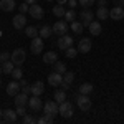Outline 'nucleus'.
I'll use <instances>...</instances> for the list:
<instances>
[{"label": "nucleus", "mask_w": 124, "mask_h": 124, "mask_svg": "<svg viewBox=\"0 0 124 124\" xmlns=\"http://www.w3.org/2000/svg\"><path fill=\"white\" fill-rule=\"evenodd\" d=\"M93 17H94V13H93V12H91V10H83V12H81V13H79V22H81V23H83V27H89V23H91V22H93Z\"/></svg>", "instance_id": "nucleus-11"}, {"label": "nucleus", "mask_w": 124, "mask_h": 124, "mask_svg": "<svg viewBox=\"0 0 124 124\" xmlns=\"http://www.w3.org/2000/svg\"><path fill=\"white\" fill-rule=\"evenodd\" d=\"M68 5H70L71 8H75V7H76V0H68Z\"/></svg>", "instance_id": "nucleus-45"}, {"label": "nucleus", "mask_w": 124, "mask_h": 124, "mask_svg": "<svg viewBox=\"0 0 124 124\" xmlns=\"http://www.w3.org/2000/svg\"><path fill=\"white\" fill-rule=\"evenodd\" d=\"M22 123L23 124H35L37 119H35L33 116H30V114H25V116H22Z\"/></svg>", "instance_id": "nucleus-35"}, {"label": "nucleus", "mask_w": 124, "mask_h": 124, "mask_svg": "<svg viewBox=\"0 0 124 124\" xmlns=\"http://www.w3.org/2000/svg\"><path fill=\"white\" fill-rule=\"evenodd\" d=\"M2 73H3V70H2V66H0V75H2Z\"/></svg>", "instance_id": "nucleus-49"}, {"label": "nucleus", "mask_w": 124, "mask_h": 124, "mask_svg": "<svg viewBox=\"0 0 124 124\" xmlns=\"http://www.w3.org/2000/svg\"><path fill=\"white\" fill-rule=\"evenodd\" d=\"M113 3H114L116 7H123V5H124V0H113Z\"/></svg>", "instance_id": "nucleus-42"}, {"label": "nucleus", "mask_w": 124, "mask_h": 124, "mask_svg": "<svg viewBox=\"0 0 124 124\" xmlns=\"http://www.w3.org/2000/svg\"><path fill=\"white\" fill-rule=\"evenodd\" d=\"M93 91V85L91 83H83V85L79 86V93L81 94H89Z\"/></svg>", "instance_id": "nucleus-29"}, {"label": "nucleus", "mask_w": 124, "mask_h": 124, "mask_svg": "<svg viewBox=\"0 0 124 124\" xmlns=\"http://www.w3.org/2000/svg\"><path fill=\"white\" fill-rule=\"evenodd\" d=\"M76 18V12L73 8H70V10H66V13H65V20H66L68 23H71L73 20Z\"/></svg>", "instance_id": "nucleus-31"}, {"label": "nucleus", "mask_w": 124, "mask_h": 124, "mask_svg": "<svg viewBox=\"0 0 124 124\" xmlns=\"http://www.w3.org/2000/svg\"><path fill=\"white\" fill-rule=\"evenodd\" d=\"M8 58H10V53H7V51H2V53H0V63L8 61Z\"/></svg>", "instance_id": "nucleus-38"}, {"label": "nucleus", "mask_w": 124, "mask_h": 124, "mask_svg": "<svg viewBox=\"0 0 124 124\" xmlns=\"http://www.w3.org/2000/svg\"><path fill=\"white\" fill-rule=\"evenodd\" d=\"M65 13H66V10H65L63 5L58 3V5L53 7V15H55V17H58V18H60V17H65Z\"/></svg>", "instance_id": "nucleus-28"}, {"label": "nucleus", "mask_w": 124, "mask_h": 124, "mask_svg": "<svg viewBox=\"0 0 124 124\" xmlns=\"http://www.w3.org/2000/svg\"><path fill=\"white\" fill-rule=\"evenodd\" d=\"M60 86H61V89H65V91H68V89H70V85H68V83H65V81H63Z\"/></svg>", "instance_id": "nucleus-43"}, {"label": "nucleus", "mask_w": 124, "mask_h": 124, "mask_svg": "<svg viewBox=\"0 0 124 124\" xmlns=\"http://www.w3.org/2000/svg\"><path fill=\"white\" fill-rule=\"evenodd\" d=\"M43 109H45V113L48 114H60V106H58L56 101H46L45 104H43Z\"/></svg>", "instance_id": "nucleus-10"}, {"label": "nucleus", "mask_w": 124, "mask_h": 124, "mask_svg": "<svg viewBox=\"0 0 124 124\" xmlns=\"http://www.w3.org/2000/svg\"><path fill=\"white\" fill-rule=\"evenodd\" d=\"M15 0H0V8L3 10V12H12V10L15 8Z\"/></svg>", "instance_id": "nucleus-20"}, {"label": "nucleus", "mask_w": 124, "mask_h": 124, "mask_svg": "<svg viewBox=\"0 0 124 124\" xmlns=\"http://www.w3.org/2000/svg\"><path fill=\"white\" fill-rule=\"evenodd\" d=\"M91 46H93V43H91L89 38H81L79 40V45H78V51L79 53H88L91 50Z\"/></svg>", "instance_id": "nucleus-15"}, {"label": "nucleus", "mask_w": 124, "mask_h": 124, "mask_svg": "<svg viewBox=\"0 0 124 124\" xmlns=\"http://www.w3.org/2000/svg\"><path fill=\"white\" fill-rule=\"evenodd\" d=\"M79 5H83L85 8H89L91 5H94V0H79Z\"/></svg>", "instance_id": "nucleus-37"}, {"label": "nucleus", "mask_w": 124, "mask_h": 124, "mask_svg": "<svg viewBox=\"0 0 124 124\" xmlns=\"http://www.w3.org/2000/svg\"><path fill=\"white\" fill-rule=\"evenodd\" d=\"M73 104L70 103V101H63V103H60V116H63V117H71L73 116Z\"/></svg>", "instance_id": "nucleus-4"}, {"label": "nucleus", "mask_w": 124, "mask_h": 124, "mask_svg": "<svg viewBox=\"0 0 124 124\" xmlns=\"http://www.w3.org/2000/svg\"><path fill=\"white\" fill-rule=\"evenodd\" d=\"M17 114H18V116H25V114H27L25 106H17Z\"/></svg>", "instance_id": "nucleus-40"}, {"label": "nucleus", "mask_w": 124, "mask_h": 124, "mask_svg": "<svg viewBox=\"0 0 124 124\" xmlns=\"http://www.w3.org/2000/svg\"><path fill=\"white\" fill-rule=\"evenodd\" d=\"M28 13L31 15V18H35V20H40V18H43V8L40 7V5H37V3H33L31 7H30L28 10Z\"/></svg>", "instance_id": "nucleus-12"}, {"label": "nucleus", "mask_w": 124, "mask_h": 124, "mask_svg": "<svg viewBox=\"0 0 124 124\" xmlns=\"http://www.w3.org/2000/svg\"><path fill=\"white\" fill-rule=\"evenodd\" d=\"M56 61H58V55L55 51H46L43 55V63L45 65H55Z\"/></svg>", "instance_id": "nucleus-17"}, {"label": "nucleus", "mask_w": 124, "mask_h": 124, "mask_svg": "<svg viewBox=\"0 0 124 124\" xmlns=\"http://www.w3.org/2000/svg\"><path fill=\"white\" fill-rule=\"evenodd\" d=\"M0 86H2V81H0Z\"/></svg>", "instance_id": "nucleus-51"}, {"label": "nucleus", "mask_w": 124, "mask_h": 124, "mask_svg": "<svg viewBox=\"0 0 124 124\" xmlns=\"http://www.w3.org/2000/svg\"><path fill=\"white\" fill-rule=\"evenodd\" d=\"M18 10H20V13H27V12H28V10H30L28 3H27V2H25V3H22V5H20V7H18Z\"/></svg>", "instance_id": "nucleus-39"}, {"label": "nucleus", "mask_w": 124, "mask_h": 124, "mask_svg": "<svg viewBox=\"0 0 124 124\" xmlns=\"http://www.w3.org/2000/svg\"><path fill=\"white\" fill-rule=\"evenodd\" d=\"M28 106H30L31 111H41V109H43V103H41L40 96H33V98H30V99H28Z\"/></svg>", "instance_id": "nucleus-13"}, {"label": "nucleus", "mask_w": 124, "mask_h": 124, "mask_svg": "<svg viewBox=\"0 0 124 124\" xmlns=\"http://www.w3.org/2000/svg\"><path fill=\"white\" fill-rule=\"evenodd\" d=\"M76 103H78V108L81 111H89L91 109V99L88 98V94H79L76 96Z\"/></svg>", "instance_id": "nucleus-1"}, {"label": "nucleus", "mask_w": 124, "mask_h": 124, "mask_svg": "<svg viewBox=\"0 0 124 124\" xmlns=\"http://www.w3.org/2000/svg\"><path fill=\"white\" fill-rule=\"evenodd\" d=\"M56 45H58L60 50H63V51H65V50H68V48L73 45V37H70V35H63V37H60V38H58Z\"/></svg>", "instance_id": "nucleus-8"}, {"label": "nucleus", "mask_w": 124, "mask_h": 124, "mask_svg": "<svg viewBox=\"0 0 124 124\" xmlns=\"http://www.w3.org/2000/svg\"><path fill=\"white\" fill-rule=\"evenodd\" d=\"M2 70H3V73L5 75H12V71L15 70V63L10 60V61H5L3 65H2Z\"/></svg>", "instance_id": "nucleus-27"}, {"label": "nucleus", "mask_w": 124, "mask_h": 124, "mask_svg": "<svg viewBox=\"0 0 124 124\" xmlns=\"http://www.w3.org/2000/svg\"><path fill=\"white\" fill-rule=\"evenodd\" d=\"M96 17H98V20H108L109 18V10L106 8V7H98Z\"/></svg>", "instance_id": "nucleus-22"}, {"label": "nucleus", "mask_w": 124, "mask_h": 124, "mask_svg": "<svg viewBox=\"0 0 124 124\" xmlns=\"http://www.w3.org/2000/svg\"><path fill=\"white\" fill-rule=\"evenodd\" d=\"M12 76H13V79H17V81H20V79H22V76H23V71L20 70V66L15 68V70L12 71Z\"/></svg>", "instance_id": "nucleus-36"}, {"label": "nucleus", "mask_w": 124, "mask_h": 124, "mask_svg": "<svg viewBox=\"0 0 124 124\" xmlns=\"http://www.w3.org/2000/svg\"><path fill=\"white\" fill-rule=\"evenodd\" d=\"M45 91V83L43 81H37L31 85V94L33 96H41Z\"/></svg>", "instance_id": "nucleus-18"}, {"label": "nucleus", "mask_w": 124, "mask_h": 124, "mask_svg": "<svg viewBox=\"0 0 124 124\" xmlns=\"http://www.w3.org/2000/svg\"><path fill=\"white\" fill-rule=\"evenodd\" d=\"M15 104L17 106H25V104H28V94L27 93H18V94L15 96Z\"/></svg>", "instance_id": "nucleus-21"}, {"label": "nucleus", "mask_w": 124, "mask_h": 124, "mask_svg": "<svg viewBox=\"0 0 124 124\" xmlns=\"http://www.w3.org/2000/svg\"><path fill=\"white\" fill-rule=\"evenodd\" d=\"M25 56H27V53H25V50L23 48H17L12 55H10V60L17 65V66H20L23 61H25Z\"/></svg>", "instance_id": "nucleus-2"}, {"label": "nucleus", "mask_w": 124, "mask_h": 124, "mask_svg": "<svg viewBox=\"0 0 124 124\" xmlns=\"http://www.w3.org/2000/svg\"><path fill=\"white\" fill-rule=\"evenodd\" d=\"M66 31H68V22L66 20H58L56 23L53 25V33H56L60 37L66 35Z\"/></svg>", "instance_id": "nucleus-6"}, {"label": "nucleus", "mask_w": 124, "mask_h": 124, "mask_svg": "<svg viewBox=\"0 0 124 124\" xmlns=\"http://www.w3.org/2000/svg\"><path fill=\"white\" fill-rule=\"evenodd\" d=\"M56 2H58V3H60V5H65V3H66L68 0H56Z\"/></svg>", "instance_id": "nucleus-47"}, {"label": "nucleus", "mask_w": 124, "mask_h": 124, "mask_svg": "<svg viewBox=\"0 0 124 124\" xmlns=\"http://www.w3.org/2000/svg\"><path fill=\"white\" fill-rule=\"evenodd\" d=\"M53 98H55V101H56L58 104H60V103L66 101V91H65V89H56V91H55V96H53Z\"/></svg>", "instance_id": "nucleus-25"}, {"label": "nucleus", "mask_w": 124, "mask_h": 124, "mask_svg": "<svg viewBox=\"0 0 124 124\" xmlns=\"http://www.w3.org/2000/svg\"><path fill=\"white\" fill-rule=\"evenodd\" d=\"M109 18L113 20H123L124 18V7H114L109 10Z\"/></svg>", "instance_id": "nucleus-14"}, {"label": "nucleus", "mask_w": 124, "mask_h": 124, "mask_svg": "<svg viewBox=\"0 0 124 124\" xmlns=\"http://www.w3.org/2000/svg\"><path fill=\"white\" fill-rule=\"evenodd\" d=\"M63 83V75L61 73H58V71H55V73H50L48 75V85L50 86H60Z\"/></svg>", "instance_id": "nucleus-9"}, {"label": "nucleus", "mask_w": 124, "mask_h": 124, "mask_svg": "<svg viewBox=\"0 0 124 124\" xmlns=\"http://www.w3.org/2000/svg\"><path fill=\"white\" fill-rule=\"evenodd\" d=\"M20 88H22V86H20V83L17 81V79H15V81H12V83L7 85V94H8V96H17V94H18V89H20Z\"/></svg>", "instance_id": "nucleus-16"}, {"label": "nucleus", "mask_w": 124, "mask_h": 124, "mask_svg": "<svg viewBox=\"0 0 124 124\" xmlns=\"http://www.w3.org/2000/svg\"><path fill=\"white\" fill-rule=\"evenodd\" d=\"M63 81L68 83V85H71V83L75 81V75H73V71H66V73L63 75Z\"/></svg>", "instance_id": "nucleus-34"}, {"label": "nucleus", "mask_w": 124, "mask_h": 124, "mask_svg": "<svg viewBox=\"0 0 124 124\" xmlns=\"http://www.w3.org/2000/svg\"><path fill=\"white\" fill-rule=\"evenodd\" d=\"M38 35L43 40H45V38H50V37L53 35V28H50V27H46V25H45V27H41V28L38 30Z\"/></svg>", "instance_id": "nucleus-23"}, {"label": "nucleus", "mask_w": 124, "mask_h": 124, "mask_svg": "<svg viewBox=\"0 0 124 124\" xmlns=\"http://www.w3.org/2000/svg\"><path fill=\"white\" fill-rule=\"evenodd\" d=\"M25 2H27L28 5H33V3H37V0H25Z\"/></svg>", "instance_id": "nucleus-46"}, {"label": "nucleus", "mask_w": 124, "mask_h": 124, "mask_svg": "<svg viewBox=\"0 0 124 124\" xmlns=\"http://www.w3.org/2000/svg\"><path fill=\"white\" fill-rule=\"evenodd\" d=\"M55 71L65 75V73H66V65H65L63 61H56V63H55Z\"/></svg>", "instance_id": "nucleus-32"}, {"label": "nucleus", "mask_w": 124, "mask_h": 124, "mask_svg": "<svg viewBox=\"0 0 124 124\" xmlns=\"http://www.w3.org/2000/svg\"><path fill=\"white\" fill-rule=\"evenodd\" d=\"M25 33H27L28 38H35V37L38 35V28H37V27H27V28H25Z\"/></svg>", "instance_id": "nucleus-30"}, {"label": "nucleus", "mask_w": 124, "mask_h": 124, "mask_svg": "<svg viewBox=\"0 0 124 124\" xmlns=\"http://www.w3.org/2000/svg\"><path fill=\"white\" fill-rule=\"evenodd\" d=\"M83 28H85V27H83V23H81V22H76V20H73V22H71V31H73V33L81 35V33H83Z\"/></svg>", "instance_id": "nucleus-24"}, {"label": "nucleus", "mask_w": 124, "mask_h": 124, "mask_svg": "<svg viewBox=\"0 0 124 124\" xmlns=\"http://www.w3.org/2000/svg\"><path fill=\"white\" fill-rule=\"evenodd\" d=\"M88 28H89V33H91V35H94V37H98V35L101 33V30H103V27H101V23H99V22H96V20H93V22L89 23V27H88Z\"/></svg>", "instance_id": "nucleus-19"}, {"label": "nucleus", "mask_w": 124, "mask_h": 124, "mask_svg": "<svg viewBox=\"0 0 124 124\" xmlns=\"http://www.w3.org/2000/svg\"><path fill=\"white\" fill-rule=\"evenodd\" d=\"M2 119H3V123L13 124V123L18 121V114H17V111H13V109H5V111H3V116H2Z\"/></svg>", "instance_id": "nucleus-7"}, {"label": "nucleus", "mask_w": 124, "mask_h": 124, "mask_svg": "<svg viewBox=\"0 0 124 124\" xmlns=\"http://www.w3.org/2000/svg\"><path fill=\"white\" fill-rule=\"evenodd\" d=\"M12 25H13V28L15 30H22L27 27V17H25V13H18V15H15L13 20H12Z\"/></svg>", "instance_id": "nucleus-5"}, {"label": "nucleus", "mask_w": 124, "mask_h": 124, "mask_svg": "<svg viewBox=\"0 0 124 124\" xmlns=\"http://www.w3.org/2000/svg\"><path fill=\"white\" fill-rule=\"evenodd\" d=\"M98 5L99 7H106L108 5V0H98Z\"/></svg>", "instance_id": "nucleus-44"}, {"label": "nucleus", "mask_w": 124, "mask_h": 124, "mask_svg": "<svg viewBox=\"0 0 124 124\" xmlns=\"http://www.w3.org/2000/svg\"><path fill=\"white\" fill-rule=\"evenodd\" d=\"M53 121H55V114H48V113H45V116H41L40 119H37L38 124H51Z\"/></svg>", "instance_id": "nucleus-26"}, {"label": "nucleus", "mask_w": 124, "mask_h": 124, "mask_svg": "<svg viewBox=\"0 0 124 124\" xmlns=\"http://www.w3.org/2000/svg\"><path fill=\"white\" fill-rule=\"evenodd\" d=\"M48 2H53V0H48Z\"/></svg>", "instance_id": "nucleus-50"}, {"label": "nucleus", "mask_w": 124, "mask_h": 124, "mask_svg": "<svg viewBox=\"0 0 124 124\" xmlns=\"http://www.w3.org/2000/svg\"><path fill=\"white\" fill-rule=\"evenodd\" d=\"M2 116H3V111H2V109H0V119H2Z\"/></svg>", "instance_id": "nucleus-48"}, {"label": "nucleus", "mask_w": 124, "mask_h": 124, "mask_svg": "<svg viewBox=\"0 0 124 124\" xmlns=\"http://www.w3.org/2000/svg\"><path fill=\"white\" fill-rule=\"evenodd\" d=\"M30 50H31L33 55H40V53L43 51V38H41V37H35V38H31Z\"/></svg>", "instance_id": "nucleus-3"}, {"label": "nucleus", "mask_w": 124, "mask_h": 124, "mask_svg": "<svg viewBox=\"0 0 124 124\" xmlns=\"http://www.w3.org/2000/svg\"><path fill=\"white\" fill-rule=\"evenodd\" d=\"M22 91H23V93H27V94H30V93H31V86H28V85L22 86Z\"/></svg>", "instance_id": "nucleus-41"}, {"label": "nucleus", "mask_w": 124, "mask_h": 124, "mask_svg": "<svg viewBox=\"0 0 124 124\" xmlns=\"http://www.w3.org/2000/svg\"><path fill=\"white\" fill-rule=\"evenodd\" d=\"M65 53H66V58H70V60H73V58H76V55H78V48L70 46L68 50H65Z\"/></svg>", "instance_id": "nucleus-33"}]
</instances>
